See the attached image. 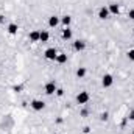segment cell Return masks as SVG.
<instances>
[{
	"instance_id": "obj_1",
	"label": "cell",
	"mask_w": 134,
	"mask_h": 134,
	"mask_svg": "<svg viewBox=\"0 0 134 134\" xmlns=\"http://www.w3.org/2000/svg\"><path fill=\"white\" fill-rule=\"evenodd\" d=\"M89 100H91V95H89V92H86V91H81V92L76 95V101H78V104H86Z\"/></svg>"
},
{
	"instance_id": "obj_9",
	"label": "cell",
	"mask_w": 134,
	"mask_h": 134,
	"mask_svg": "<svg viewBox=\"0 0 134 134\" xmlns=\"http://www.w3.org/2000/svg\"><path fill=\"white\" fill-rule=\"evenodd\" d=\"M58 24H59V19H58V16H50V17H48V27L55 28Z\"/></svg>"
},
{
	"instance_id": "obj_18",
	"label": "cell",
	"mask_w": 134,
	"mask_h": 134,
	"mask_svg": "<svg viewBox=\"0 0 134 134\" xmlns=\"http://www.w3.org/2000/svg\"><path fill=\"white\" fill-rule=\"evenodd\" d=\"M128 17L134 20V9H130V11H128Z\"/></svg>"
},
{
	"instance_id": "obj_3",
	"label": "cell",
	"mask_w": 134,
	"mask_h": 134,
	"mask_svg": "<svg viewBox=\"0 0 134 134\" xmlns=\"http://www.w3.org/2000/svg\"><path fill=\"white\" fill-rule=\"evenodd\" d=\"M112 84H114V78H112V75H109V73L103 75V78H101V86H103V87H111Z\"/></svg>"
},
{
	"instance_id": "obj_16",
	"label": "cell",
	"mask_w": 134,
	"mask_h": 134,
	"mask_svg": "<svg viewBox=\"0 0 134 134\" xmlns=\"http://www.w3.org/2000/svg\"><path fill=\"white\" fill-rule=\"evenodd\" d=\"M61 22H63V25L69 27V25H70V22H72V17H70V16H64V17L61 19Z\"/></svg>"
},
{
	"instance_id": "obj_11",
	"label": "cell",
	"mask_w": 134,
	"mask_h": 134,
	"mask_svg": "<svg viewBox=\"0 0 134 134\" xmlns=\"http://www.w3.org/2000/svg\"><path fill=\"white\" fill-rule=\"evenodd\" d=\"M48 39H50V33L45 31V30H42L41 31V36H39V42H47Z\"/></svg>"
},
{
	"instance_id": "obj_4",
	"label": "cell",
	"mask_w": 134,
	"mask_h": 134,
	"mask_svg": "<svg viewBox=\"0 0 134 134\" xmlns=\"http://www.w3.org/2000/svg\"><path fill=\"white\" fill-rule=\"evenodd\" d=\"M44 89H45V94H47V95H52V94L56 92V83H55V81H48Z\"/></svg>"
},
{
	"instance_id": "obj_2",
	"label": "cell",
	"mask_w": 134,
	"mask_h": 134,
	"mask_svg": "<svg viewBox=\"0 0 134 134\" xmlns=\"http://www.w3.org/2000/svg\"><path fill=\"white\" fill-rule=\"evenodd\" d=\"M44 56H45L48 61H55V59H56V56H58V52H56V48L50 47V48H47V50H45Z\"/></svg>"
},
{
	"instance_id": "obj_21",
	"label": "cell",
	"mask_w": 134,
	"mask_h": 134,
	"mask_svg": "<svg viewBox=\"0 0 134 134\" xmlns=\"http://www.w3.org/2000/svg\"><path fill=\"white\" fill-rule=\"evenodd\" d=\"M133 34H134V28H133Z\"/></svg>"
},
{
	"instance_id": "obj_5",
	"label": "cell",
	"mask_w": 134,
	"mask_h": 134,
	"mask_svg": "<svg viewBox=\"0 0 134 134\" xmlns=\"http://www.w3.org/2000/svg\"><path fill=\"white\" fill-rule=\"evenodd\" d=\"M31 108H33L34 111L39 112V111H42V109L45 108V103H44L42 100H33L31 101Z\"/></svg>"
},
{
	"instance_id": "obj_20",
	"label": "cell",
	"mask_w": 134,
	"mask_h": 134,
	"mask_svg": "<svg viewBox=\"0 0 134 134\" xmlns=\"http://www.w3.org/2000/svg\"><path fill=\"white\" fill-rule=\"evenodd\" d=\"M130 120H134V109L130 112Z\"/></svg>"
},
{
	"instance_id": "obj_14",
	"label": "cell",
	"mask_w": 134,
	"mask_h": 134,
	"mask_svg": "<svg viewBox=\"0 0 134 134\" xmlns=\"http://www.w3.org/2000/svg\"><path fill=\"white\" fill-rule=\"evenodd\" d=\"M17 30H19V25H17V24H9V25H8V33L9 34H16Z\"/></svg>"
},
{
	"instance_id": "obj_13",
	"label": "cell",
	"mask_w": 134,
	"mask_h": 134,
	"mask_svg": "<svg viewBox=\"0 0 134 134\" xmlns=\"http://www.w3.org/2000/svg\"><path fill=\"white\" fill-rule=\"evenodd\" d=\"M63 39H64V41H69V39H72V30H70V28H64V30H63Z\"/></svg>"
},
{
	"instance_id": "obj_12",
	"label": "cell",
	"mask_w": 134,
	"mask_h": 134,
	"mask_svg": "<svg viewBox=\"0 0 134 134\" xmlns=\"http://www.w3.org/2000/svg\"><path fill=\"white\" fill-rule=\"evenodd\" d=\"M55 61H58L59 64H66L67 63V53H58V56H56Z\"/></svg>"
},
{
	"instance_id": "obj_19",
	"label": "cell",
	"mask_w": 134,
	"mask_h": 134,
	"mask_svg": "<svg viewBox=\"0 0 134 134\" xmlns=\"http://www.w3.org/2000/svg\"><path fill=\"white\" fill-rule=\"evenodd\" d=\"M56 94L61 97V95H64V91H63V89H59V91H56Z\"/></svg>"
},
{
	"instance_id": "obj_15",
	"label": "cell",
	"mask_w": 134,
	"mask_h": 134,
	"mask_svg": "<svg viewBox=\"0 0 134 134\" xmlns=\"http://www.w3.org/2000/svg\"><path fill=\"white\" fill-rule=\"evenodd\" d=\"M86 72H87L86 67H80V69L76 70V76H78V78H84V76H86Z\"/></svg>"
},
{
	"instance_id": "obj_22",
	"label": "cell",
	"mask_w": 134,
	"mask_h": 134,
	"mask_svg": "<svg viewBox=\"0 0 134 134\" xmlns=\"http://www.w3.org/2000/svg\"><path fill=\"white\" fill-rule=\"evenodd\" d=\"M133 134H134V131H133Z\"/></svg>"
},
{
	"instance_id": "obj_8",
	"label": "cell",
	"mask_w": 134,
	"mask_h": 134,
	"mask_svg": "<svg viewBox=\"0 0 134 134\" xmlns=\"http://www.w3.org/2000/svg\"><path fill=\"white\" fill-rule=\"evenodd\" d=\"M39 36H41V31L39 30H33V31H30V34H28V37H30L31 42H39Z\"/></svg>"
},
{
	"instance_id": "obj_6",
	"label": "cell",
	"mask_w": 134,
	"mask_h": 134,
	"mask_svg": "<svg viewBox=\"0 0 134 134\" xmlns=\"http://www.w3.org/2000/svg\"><path fill=\"white\" fill-rule=\"evenodd\" d=\"M73 48H75L76 52H83V50L86 48V42H84V41H81V39H78V41H75V42H73Z\"/></svg>"
},
{
	"instance_id": "obj_10",
	"label": "cell",
	"mask_w": 134,
	"mask_h": 134,
	"mask_svg": "<svg viewBox=\"0 0 134 134\" xmlns=\"http://www.w3.org/2000/svg\"><path fill=\"white\" fill-rule=\"evenodd\" d=\"M108 9H109V13H111V14H119V11H120V6H119L117 3H111Z\"/></svg>"
},
{
	"instance_id": "obj_17",
	"label": "cell",
	"mask_w": 134,
	"mask_h": 134,
	"mask_svg": "<svg viewBox=\"0 0 134 134\" xmlns=\"http://www.w3.org/2000/svg\"><path fill=\"white\" fill-rule=\"evenodd\" d=\"M126 56H128V59H130V61H134V48H131V50L126 53Z\"/></svg>"
},
{
	"instance_id": "obj_7",
	"label": "cell",
	"mask_w": 134,
	"mask_h": 134,
	"mask_svg": "<svg viewBox=\"0 0 134 134\" xmlns=\"http://www.w3.org/2000/svg\"><path fill=\"white\" fill-rule=\"evenodd\" d=\"M98 17H100L101 20H104V19L109 17V9L106 6H101L100 9H98Z\"/></svg>"
}]
</instances>
